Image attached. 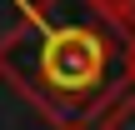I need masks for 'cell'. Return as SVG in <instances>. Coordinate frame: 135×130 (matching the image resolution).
<instances>
[{"label": "cell", "mask_w": 135, "mask_h": 130, "mask_svg": "<svg viewBox=\"0 0 135 130\" xmlns=\"http://www.w3.org/2000/svg\"><path fill=\"white\" fill-rule=\"evenodd\" d=\"M120 35L95 0H35L0 35V75L55 130H85L125 90Z\"/></svg>", "instance_id": "obj_1"}, {"label": "cell", "mask_w": 135, "mask_h": 130, "mask_svg": "<svg viewBox=\"0 0 135 130\" xmlns=\"http://www.w3.org/2000/svg\"><path fill=\"white\" fill-rule=\"evenodd\" d=\"M95 120H100V130H135V95L115 90V95L105 100V110H100Z\"/></svg>", "instance_id": "obj_2"}, {"label": "cell", "mask_w": 135, "mask_h": 130, "mask_svg": "<svg viewBox=\"0 0 135 130\" xmlns=\"http://www.w3.org/2000/svg\"><path fill=\"white\" fill-rule=\"evenodd\" d=\"M125 40V50H120V80L135 85V35H120Z\"/></svg>", "instance_id": "obj_3"}, {"label": "cell", "mask_w": 135, "mask_h": 130, "mask_svg": "<svg viewBox=\"0 0 135 130\" xmlns=\"http://www.w3.org/2000/svg\"><path fill=\"white\" fill-rule=\"evenodd\" d=\"M125 35H135V0H125V10H120V20H115Z\"/></svg>", "instance_id": "obj_4"}, {"label": "cell", "mask_w": 135, "mask_h": 130, "mask_svg": "<svg viewBox=\"0 0 135 130\" xmlns=\"http://www.w3.org/2000/svg\"><path fill=\"white\" fill-rule=\"evenodd\" d=\"M95 5H100V10H105L110 20H120V10H125V0H95Z\"/></svg>", "instance_id": "obj_5"}]
</instances>
